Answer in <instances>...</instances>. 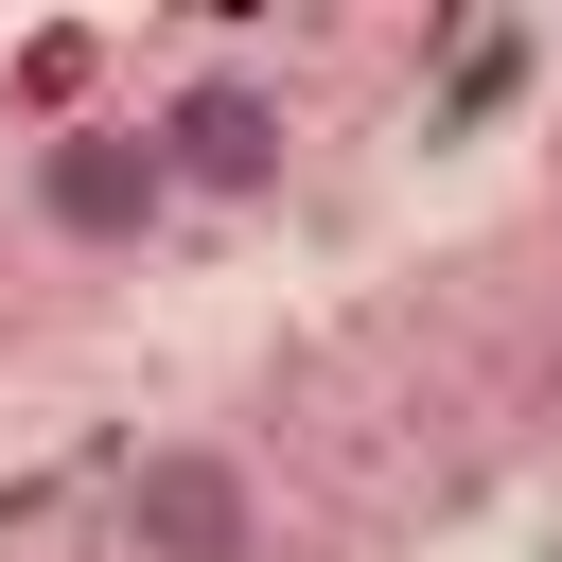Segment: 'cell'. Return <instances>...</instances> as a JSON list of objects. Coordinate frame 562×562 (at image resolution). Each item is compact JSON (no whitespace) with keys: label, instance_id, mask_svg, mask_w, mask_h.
Segmentation results:
<instances>
[{"label":"cell","instance_id":"7a4b0ae2","mask_svg":"<svg viewBox=\"0 0 562 562\" xmlns=\"http://www.w3.org/2000/svg\"><path fill=\"white\" fill-rule=\"evenodd\" d=\"M140 123H158V158H176L193 211H281V193H299V105H281V70H228V53H211V70H176Z\"/></svg>","mask_w":562,"mask_h":562},{"label":"cell","instance_id":"6da1fadb","mask_svg":"<svg viewBox=\"0 0 562 562\" xmlns=\"http://www.w3.org/2000/svg\"><path fill=\"white\" fill-rule=\"evenodd\" d=\"M176 211H193V193H176V158H158V123H140V105L35 123V228H53V246H88V263H140Z\"/></svg>","mask_w":562,"mask_h":562},{"label":"cell","instance_id":"277c9868","mask_svg":"<svg viewBox=\"0 0 562 562\" xmlns=\"http://www.w3.org/2000/svg\"><path fill=\"white\" fill-rule=\"evenodd\" d=\"M509 88H527V35H474V53H457V88H439V123H492Z\"/></svg>","mask_w":562,"mask_h":562},{"label":"cell","instance_id":"3957f363","mask_svg":"<svg viewBox=\"0 0 562 562\" xmlns=\"http://www.w3.org/2000/svg\"><path fill=\"white\" fill-rule=\"evenodd\" d=\"M263 457L246 439H140L123 457V562H263Z\"/></svg>","mask_w":562,"mask_h":562}]
</instances>
